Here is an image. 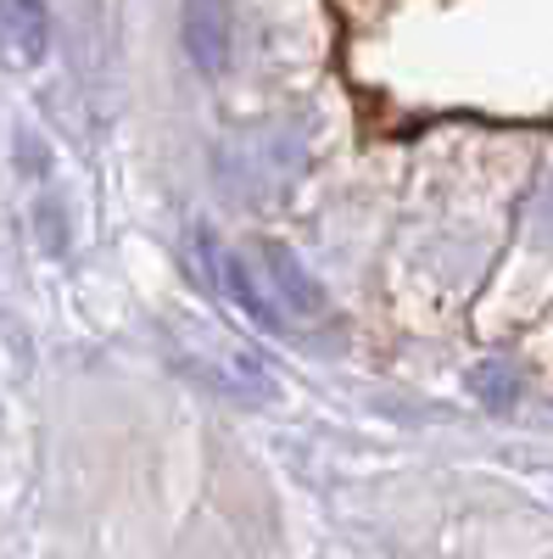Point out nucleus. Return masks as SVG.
I'll return each instance as SVG.
<instances>
[{
  "label": "nucleus",
  "mask_w": 553,
  "mask_h": 559,
  "mask_svg": "<svg viewBox=\"0 0 553 559\" xmlns=\"http://www.w3.org/2000/svg\"><path fill=\"white\" fill-rule=\"evenodd\" d=\"M308 168V140L291 123H257L218 146V185L236 202H280Z\"/></svg>",
  "instance_id": "1"
},
{
  "label": "nucleus",
  "mask_w": 553,
  "mask_h": 559,
  "mask_svg": "<svg viewBox=\"0 0 553 559\" xmlns=\"http://www.w3.org/2000/svg\"><path fill=\"white\" fill-rule=\"evenodd\" d=\"M51 51L45 0H0V68H34Z\"/></svg>",
  "instance_id": "2"
},
{
  "label": "nucleus",
  "mask_w": 553,
  "mask_h": 559,
  "mask_svg": "<svg viewBox=\"0 0 553 559\" xmlns=\"http://www.w3.org/2000/svg\"><path fill=\"white\" fill-rule=\"evenodd\" d=\"M184 51L191 62L218 79L229 62V0H184Z\"/></svg>",
  "instance_id": "3"
},
{
  "label": "nucleus",
  "mask_w": 553,
  "mask_h": 559,
  "mask_svg": "<svg viewBox=\"0 0 553 559\" xmlns=\"http://www.w3.org/2000/svg\"><path fill=\"white\" fill-rule=\"evenodd\" d=\"M196 247L207 252V269H213V280H218V286H224V297H236V302H241V308H247V313H252V319L263 324V331H280L286 319L274 313L268 302H263V292L252 286V274L241 269V258H236V252H224V247H218V241L207 236V229L196 236Z\"/></svg>",
  "instance_id": "4"
},
{
  "label": "nucleus",
  "mask_w": 553,
  "mask_h": 559,
  "mask_svg": "<svg viewBox=\"0 0 553 559\" xmlns=\"http://www.w3.org/2000/svg\"><path fill=\"white\" fill-rule=\"evenodd\" d=\"M263 263H268L274 292H280V297L291 302V313H302V319L325 313V292H318V280L302 269V258H297V252H286V247H268V252H263Z\"/></svg>",
  "instance_id": "5"
},
{
  "label": "nucleus",
  "mask_w": 553,
  "mask_h": 559,
  "mask_svg": "<svg viewBox=\"0 0 553 559\" xmlns=\"http://www.w3.org/2000/svg\"><path fill=\"white\" fill-rule=\"evenodd\" d=\"M470 392H476L492 414H509V408L520 403V369H515L509 358H486V364L470 369Z\"/></svg>",
  "instance_id": "6"
},
{
  "label": "nucleus",
  "mask_w": 553,
  "mask_h": 559,
  "mask_svg": "<svg viewBox=\"0 0 553 559\" xmlns=\"http://www.w3.org/2000/svg\"><path fill=\"white\" fill-rule=\"evenodd\" d=\"M531 218H537V229H542V241H553V179L542 185V197H537Z\"/></svg>",
  "instance_id": "7"
}]
</instances>
